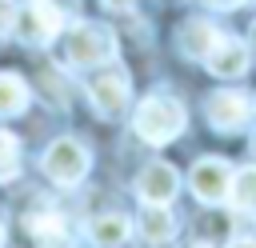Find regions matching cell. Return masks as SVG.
<instances>
[{"mask_svg":"<svg viewBox=\"0 0 256 248\" xmlns=\"http://www.w3.org/2000/svg\"><path fill=\"white\" fill-rule=\"evenodd\" d=\"M180 248H208L204 240H188V244H180Z\"/></svg>","mask_w":256,"mask_h":248,"instance_id":"21","label":"cell"},{"mask_svg":"<svg viewBox=\"0 0 256 248\" xmlns=\"http://www.w3.org/2000/svg\"><path fill=\"white\" fill-rule=\"evenodd\" d=\"M216 36H220V28H212L208 20H188V24H180L176 44H180V52H184V56L204 60V56H208V48L216 44Z\"/></svg>","mask_w":256,"mask_h":248,"instance_id":"11","label":"cell"},{"mask_svg":"<svg viewBox=\"0 0 256 248\" xmlns=\"http://www.w3.org/2000/svg\"><path fill=\"white\" fill-rule=\"evenodd\" d=\"M140 236L148 244H168L176 236V216L168 212V204H144V212H140Z\"/></svg>","mask_w":256,"mask_h":248,"instance_id":"12","label":"cell"},{"mask_svg":"<svg viewBox=\"0 0 256 248\" xmlns=\"http://www.w3.org/2000/svg\"><path fill=\"white\" fill-rule=\"evenodd\" d=\"M28 108V84L16 72H0V120L20 116Z\"/></svg>","mask_w":256,"mask_h":248,"instance_id":"14","label":"cell"},{"mask_svg":"<svg viewBox=\"0 0 256 248\" xmlns=\"http://www.w3.org/2000/svg\"><path fill=\"white\" fill-rule=\"evenodd\" d=\"M44 176L52 180V184H60V188H72V184H80L84 176H88V148L80 144V140H72V136H60V140H52L48 144V152H44Z\"/></svg>","mask_w":256,"mask_h":248,"instance_id":"4","label":"cell"},{"mask_svg":"<svg viewBox=\"0 0 256 248\" xmlns=\"http://www.w3.org/2000/svg\"><path fill=\"white\" fill-rule=\"evenodd\" d=\"M228 184H232L228 160L204 156V160L192 164V192H196L200 204H224V200H228Z\"/></svg>","mask_w":256,"mask_h":248,"instance_id":"8","label":"cell"},{"mask_svg":"<svg viewBox=\"0 0 256 248\" xmlns=\"http://www.w3.org/2000/svg\"><path fill=\"white\" fill-rule=\"evenodd\" d=\"M228 200H232V208H240V212H256V164L232 172Z\"/></svg>","mask_w":256,"mask_h":248,"instance_id":"15","label":"cell"},{"mask_svg":"<svg viewBox=\"0 0 256 248\" xmlns=\"http://www.w3.org/2000/svg\"><path fill=\"white\" fill-rule=\"evenodd\" d=\"M24 232H28L40 248H72L68 224H64V216H56V212H28V216H24Z\"/></svg>","mask_w":256,"mask_h":248,"instance_id":"10","label":"cell"},{"mask_svg":"<svg viewBox=\"0 0 256 248\" xmlns=\"http://www.w3.org/2000/svg\"><path fill=\"white\" fill-rule=\"evenodd\" d=\"M248 48L256 52V24H252V32H248Z\"/></svg>","mask_w":256,"mask_h":248,"instance_id":"22","label":"cell"},{"mask_svg":"<svg viewBox=\"0 0 256 248\" xmlns=\"http://www.w3.org/2000/svg\"><path fill=\"white\" fill-rule=\"evenodd\" d=\"M0 244H4V220H0Z\"/></svg>","mask_w":256,"mask_h":248,"instance_id":"23","label":"cell"},{"mask_svg":"<svg viewBox=\"0 0 256 248\" xmlns=\"http://www.w3.org/2000/svg\"><path fill=\"white\" fill-rule=\"evenodd\" d=\"M228 248H256V240H232Z\"/></svg>","mask_w":256,"mask_h":248,"instance_id":"20","label":"cell"},{"mask_svg":"<svg viewBox=\"0 0 256 248\" xmlns=\"http://www.w3.org/2000/svg\"><path fill=\"white\" fill-rule=\"evenodd\" d=\"M116 32L108 24H76L64 32V60L72 68H100V64H112L116 60Z\"/></svg>","mask_w":256,"mask_h":248,"instance_id":"2","label":"cell"},{"mask_svg":"<svg viewBox=\"0 0 256 248\" xmlns=\"http://www.w3.org/2000/svg\"><path fill=\"white\" fill-rule=\"evenodd\" d=\"M184 124H188V112H184V104L172 92H156V96L140 100V108L132 112V132L144 144H152V148L172 144L184 132Z\"/></svg>","mask_w":256,"mask_h":248,"instance_id":"1","label":"cell"},{"mask_svg":"<svg viewBox=\"0 0 256 248\" xmlns=\"http://www.w3.org/2000/svg\"><path fill=\"white\" fill-rule=\"evenodd\" d=\"M208 8H220V12H232V8H240L244 0H204Z\"/></svg>","mask_w":256,"mask_h":248,"instance_id":"18","label":"cell"},{"mask_svg":"<svg viewBox=\"0 0 256 248\" xmlns=\"http://www.w3.org/2000/svg\"><path fill=\"white\" fill-rule=\"evenodd\" d=\"M176 192H180V172H176L172 164L152 160V164H144V168L136 172V196H140L144 204H172Z\"/></svg>","mask_w":256,"mask_h":248,"instance_id":"9","label":"cell"},{"mask_svg":"<svg viewBox=\"0 0 256 248\" xmlns=\"http://www.w3.org/2000/svg\"><path fill=\"white\" fill-rule=\"evenodd\" d=\"M128 232H132V224H128V216H120V212L96 216V220L88 224V240H92L96 248H120V244L128 240Z\"/></svg>","mask_w":256,"mask_h":248,"instance_id":"13","label":"cell"},{"mask_svg":"<svg viewBox=\"0 0 256 248\" xmlns=\"http://www.w3.org/2000/svg\"><path fill=\"white\" fill-rule=\"evenodd\" d=\"M88 100H92L96 116H104V120H120L124 108H128V100H132L128 76L116 72V68H112V72H96V76L88 80Z\"/></svg>","mask_w":256,"mask_h":248,"instance_id":"5","label":"cell"},{"mask_svg":"<svg viewBox=\"0 0 256 248\" xmlns=\"http://www.w3.org/2000/svg\"><path fill=\"white\" fill-rule=\"evenodd\" d=\"M252 156H256V136H252Z\"/></svg>","mask_w":256,"mask_h":248,"instance_id":"24","label":"cell"},{"mask_svg":"<svg viewBox=\"0 0 256 248\" xmlns=\"http://www.w3.org/2000/svg\"><path fill=\"white\" fill-rule=\"evenodd\" d=\"M252 100L244 92H212L208 104H204V116L216 132H240L248 120H252Z\"/></svg>","mask_w":256,"mask_h":248,"instance_id":"6","label":"cell"},{"mask_svg":"<svg viewBox=\"0 0 256 248\" xmlns=\"http://www.w3.org/2000/svg\"><path fill=\"white\" fill-rule=\"evenodd\" d=\"M248 60H252V48H248L244 40L220 32L216 44H212L208 56H204V68H208L212 76H220V80H236V76L248 72Z\"/></svg>","mask_w":256,"mask_h":248,"instance_id":"7","label":"cell"},{"mask_svg":"<svg viewBox=\"0 0 256 248\" xmlns=\"http://www.w3.org/2000/svg\"><path fill=\"white\" fill-rule=\"evenodd\" d=\"M60 32H64V12H60L56 0H28V4H20V12H16V32H12V36H20L24 44L44 48V44H52Z\"/></svg>","mask_w":256,"mask_h":248,"instance_id":"3","label":"cell"},{"mask_svg":"<svg viewBox=\"0 0 256 248\" xmlns=\"http://www.w3.org/2000/svg\"><path fill=\"white\" fill-rule=\"evenodd\" d=\"M16 176H20V140L8 128H0V184Z\"/></svg>","mask_w":256,"mask_h":248,"instance_id":"16","label":"cell"},{"mask_svg":"<svg viewBox=\"0 0 256 248\" xmlns=\"http://www.w3.org/2000/svg\"><path fill=\"white\" fill-rule=\"evenodd\" d=\"M16 12H20L16 0H0V36H12L16 32Z\"/></svg>","mask_w":256,"mask_h":248,"instance_id":"17","label":"cell"},{"mask_svg":"<svg viewBox=\"0 0 256 248\" xmlns=\"http://www.w3.org/2000/svg\"><path fill=\"white\" fill-rule=\"evenodd\" d=\"M136 0H104V8H132Z\"/></svg>","mask_w":256,"mask_h":248,"instance_id":"19","label":"cell"}]
</instances>
